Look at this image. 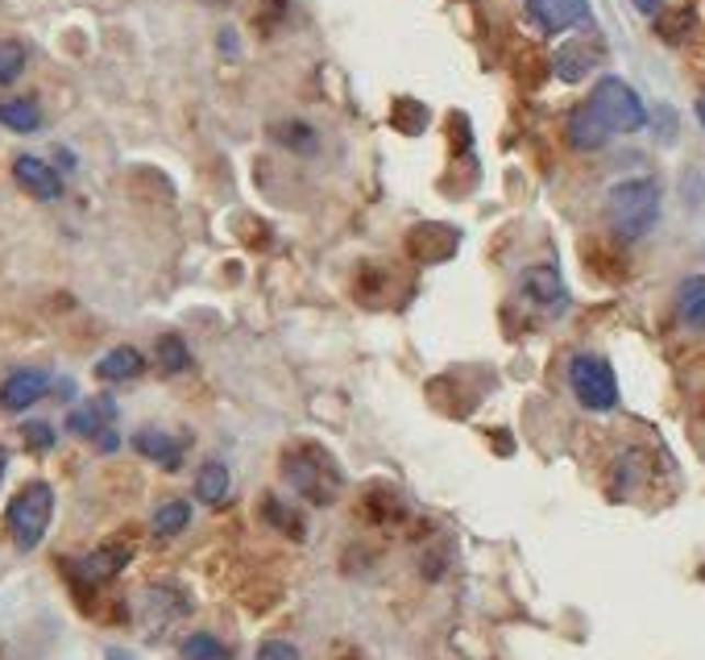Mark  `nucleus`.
<instances>
[{"label":"nucleus","mask_w":705,"mask_h":660,"mask_svg":"<svg viewBox=\"0 0 705 660\" xmlns=\"http://www.w3.org/2000/svg\"><path fill=\"white\" fill-rule=\"evenodd\" d=\"M606 221L618 242H644L660 221V183L656 179H623L606 191Z\"/></svg>","instance_id":"1"},{"label":"nucleus","mask_w":705,"mask_h":660,"mask_svg":"<svg viewBox=\"0 0 705 660\" xmlns=\"http://www.w3.org/2000/svg\"><path fill=\"white\" fill-rule=\"evenodd\" d=\"M282 478L312 507H333L336 499H340V486H345V478H340L333 457L324 454L320 445H307V440H299V445H291L282 454Z\"/></svg>","instance_id":"2"},{"label":"nucleus","mask_w":705,"mask_h":660,"mask_svg":"<svg viewBox=\"0 0 705 660\" xmlns=\"http://www.w3.org/2000/svg\"><path fill=\"white\" fill-rule=\"evenodd\" d=\"M51 519H55V486L51 482H25L13 499H9V507H4V524L13 532V545L21 552H30L46 540V532H51Z\"/></svg>","instance_id":"3"},{"label":"nucleus","mask_w":705,"mask_h":660,"mask_svg":"<svg viewBox=\"0 0 705 660\" xmlns=\"http://www.w3.org/2000/svg\"><path fill=\"white\" fill-rule=\"evenodd\" d=\"M590 109L611 125V133H639L648 125V109H644L639 92L618 76L597 79L594 92H590Z\"/></svg>","instance_id":"4"},{"label":"nucleus","mask_w":705,"mask_h":660,"mask_svg":"<svg viewBox=\"0 0 705 660\" xmlns=\"http://www.w3.org/2000/svg\"><path fill=\"white\" fill-rule=\"evenodd\" d=\"M569 387L585 412H614L618 407V378L611 361L597 354H573L569 358Z\"/></svg>","instance_id":"5"},{"label":"nucleus","mask_w":705,"mask_h":660,"mask_svg":"<svg viewBox=\"0 0 705 660\" xmlns=\"http://www.w3.org/2000/svg\"><path fill=\"white\" fill-rule=\"evenodd\" d=\"M527 18L536 21L544 34H564L577 25H590V0H527Z\"/></svg>","instance_id":"6"},{"label":"nucleus","mask_w":705,"mask_h":660,"mask_svg":"<svg viewBox=\"0 0 705 660\" xmlns=\"http://www.w3.org/2000/svg\"><path fill=\"white\" fill-rule=\"evenodd\" d=\"M46 391H51V374H46V370H34V366H21V370H13V374L0 382V407H4V412H25V407H34Z\"/></svg>","instance_id":"7"},{"label":"nucleus","mask_w":705,"mask_h":660,"mask_svg":"<svg viewBox=\"0 0 705 660\" xmlns=\"http://www.w3.org/2000/svg\"><path fill=\"white\" fill-rule=\"evenodd\" d=\"M13 179H18L21 191H30L42 204H51V200L63 195V175H58L51 163L34 158V154H21L18 163H13Z\"/></svg>","instance_id":"8"},{"label":"nucleus","mask_w":705,"mask_h":660,"mask_svg":"<svg viewBox=\"0 0 705 660\" xmlns=\"http://www.w3.org/2000/svg\"><path fill=\"white\" fill-rule=\"evenodd\" d=\"M564 137H569V146H573V150L594 154L611 142L614 133H611V125L590 109V100H585V104H577L573 113H569V121H564Z\"/></svg>","instance_id":"9"},{"label":"nucleus","mask_w":705,"mask_h":660,"mask_svg":"<svg viewBox=\"0 0 705 660\" xmlns=\"http://www.w3.org/2000/svg\"><path fill=\"white\" fill-rule=\"evenodd\" d=\"M112 420H116V403H112V399H88V403L71 407V415H67V433L83 436V440H96L100 433H109Z\"/></svg>","instance_id":"10"},{"label":"nucleus","mask_w":705,"mask_h":660,"mask_svg":"<svg viewBox=\"0 0 705 660\" xmlns=\"http://www.w3.org/2000/svg\"><path fill=\"white\" fill-rule=\"evenodd\" d=\"M133 449L142 457H149L154 466H163V470H179L187 440H179V436L170 433H158V428H142V433L133 436Z\"/></svg>","instance_id":"11"},{"label":"nucleus","mask_w":705,"mask_h":660,"mask_svg":"<svg viewBox=\"0 0 705 660\" xmlns=\"http://www.w3.org/2000/svg\"><path fill=\"white\" fill-rule=\"evenodd\" d=\"M125 566H130V548L109 545V548L88 552L83 561H75V578H83L88 585H100V582H109V578H116Z\"/></svg>","instance_id":"12"},{"label":"nucleus","mask_w":705,"mask_h":660,"mask_svg":"<svg viewBox=\"0 0 705 660\" xmlns=\"http://www.w3.org/2000/svg\"><path fill=\"white\" fill-rule=\"evenodd\" d=\"M142 370H146V358L133 345H116V349H109L104 358L96 361V374L104 378V382H133Z\"/></svg>","instance_id":"13"},{"label":"nucleus","mask_w":705,"mask_h":660,"mask_svg":"<svg viewBox=\"0 0 705 660\" xmlns=\"http://www.w3.org/2000/svg\"><path fill=\"white\" fill-rule=\"evenodd\" d=\"M523 295L536 303H564V283H560L557 266H531V270H523Z\"/></svg>","instance_id":"14"},{"label":"nucleus","mask_w":705,"mask_h":660,"mask_svg":"<svg viewBox=\"0 0 705 660\" xmlns=\"http://www.w3.org/2000/svg\"><path fill=\"white\" fill-rule=\"evenodd\" d=\"M597 55L585 46V42H569V46H560L557 55H552V67H557V76L564 83H577V79H585L594 71Z\"/></svg>","instance_id":"15"},{"label":"nucleus","mask_w":705,"mask_h":660,"mask_svg":"<svg viewBox=\"0 0 705 660\" xmlns=\"http://www.w3.org/2000/svg\"><path fill=\"white\" fill-rule=\"evenodd\" d=\"M228 491H233L228 466H224V461H204V466H200V473H195V499H200V503H208V507H216V503H224V499H228Z\"/></svg>","instance_id":"16"},{"label":"nucleus","mask_w":705,"mask_h":660,"mask_svg":"<svg viewBox=\"0 0 705 660\" xmlns=\"http://www.w3.org/2000/svg\"><path fill=\"white\" fill-rule=\"evenodd\" d=\"M676 312L689 328H705V275H689L676 291Z\"/></svg>","instance_id":"17"},{"label":"nucleus","mask_w":705,"mask_h":660,"mask_svg":"<svg viewBox=\"0 0 705 660\" xmlns=\"http://www.w3.org/2000/svg\"><path fill=\"white\" fill-rule=\"evenodd\" d=\"M187 524H191V503L187 499H167L163 507L154 511V536H163V540H170V536H179V532H187Z\"/></svg>","instance_id":"18"},{"label":"nucleus","mask_w":705,"mask_h":660,"mask_svg":"<svg viewBox=\"0 0 705 660\" xmlns=\"http://www.w3.org/2000/svg\"><path fill=\"white\" fill-rule=\"evenodd\" d=\"M275 137L279 146H287L291 154H316L320 150V133L307 125V121H282L275 125Z\"/></svg>","instance_id":"19"},{"label":"nucleus","mask_w":705,"mask_h":660,"mask_svg":"<svg viewBox=\"0 0 705 660\" xmlns=\"http://www.w3.org/2000/svg\"><path fill=\"white\" fill-rule=\"evenodd\" d=\"M0 125L13 133H34L42 125V113H37L34 100H4L0 104Z\"/></svg>","instance_id":"20"},{"label":"nucleus","mask_w":705,"mask_h":660,"mask_svg":"<svg viewBox=\"0 0 705 660\" xmlns=\"http://www.w3.org/2000/svg\"><path fill=\"white\" fill-rule=\"evenodd\" d=\"M183 660H228V648L212 631H195L183 640Z\"/></svg>","instance_id":"21"},{"label":"nucleus","mask_w":705,"mask_h":660,"mask_svg":"<svg viewBox=\"0 0 705 660\" xmlns=\"http://www.w3.org/2000/svg\"><path fill=\"white\" fill-rule=\"evenodd\" d=\"M154 358H158V366H163L167 374H183L187 366H191V354H187V345L179 337H163V340H158Z\"/></svg>","instance_id":"22"},{"label":"nucleus","mask_w":705,"mask_h":660,"mask_svg":"<svg viewBox=\"0 0 705 660\" xmlns=\"http://www.w3.org/2000/svg\"><path fill=\"white\" fill-rule=\"evenodd\" d=\"M25 71V46L21 42H0V83H13Z\"/></svg>","instance_id":"23"},{"label":"nucleus","mask_w":705,"mask_h":660,"mask_svg":"<svg viewBox=\"0 0 705 660\" xmlns=\"http://www.w3.org/2000/svg\"><path fill=\"white\" fill-rule=\"evenodd\" d=\"M21 436H25V445H30L34 454H51V449H55V428H51V424H42V420L25 424Z\"/></svg>","instance_id":"24"},{"label":"nucleus","mask_w":705,"mask_h":660,"mask_svg":"<svg viewBox=\"0 0 705 660\" xmlns=\"http://www.w3.org/2000/svg\"><path fill=\"white\" fill-rule=\"evenodd\" d=\"M266 519H275L282 532L291 528V536H295V540H303V519H299L295 511H279V499H266Z\"/></svg>","instance_id":"25"},{"label":"nucleus","mask_w":705,"mask_h":660,"mask_svg":"<svg viewBox=\"0 0 705 660\" xmlns=\"http://www.w3.org/2000/svg\"><path fill=\"white\" fill-rule=\"evenodd\" d=\"M689 25H693V13H672V18L660 21V38L681 42L689 34Z\"/></svg>","instance_id":"26"},{"label":"nucleus","mask_w":705,"mask_h":660,"mask_svg":"<svg viewBox=\"0 0 705 660\" xmlns=\"http://www.w3.org/2000/svg\"><path fill=\"white\" fill-rule=\"evenodd\" d=\"M258 660H299V648L291 640H266L258 648Z\"/></svg>","instance_id":"27"},{"label":"nucleus","mask_w":705,"mask_h":660,"mask_svg":"<svg viewBox=\"0 0 705 660\" xmlns=\"http://www.w3.org/2000/svg\"><path fill=\"white\" fill-rule=\"evenodd\" d=\"M635 9H639L644 18H660V9H664V0H635Z\"/></svg>","instance_id":"28"},{"label":"nucleus","mask_w":705,"mask_h":660,"mask_svg":"<svg viewBox=\"0 0 705 660\" xmlns=\"http://www.w3.org/2000/svg\"><path fill=\"white\" fill-rule=\"evenodd\" d=\"M4 470H9V454H4V445H0V478H4Z\"/></svg>","instance_id":"29"},{"label":"nucleus","mask_w":705,"mask_h":660,"mask_svg":"<svg viewBox=\"0 0 705 660\" xmlns=\"http://www.w3.org/2000/svg\"><path fill=\"white\" fill-rule=\"evenodd\" d=\"M697 121H702V125H705V96H702V100H697Z\"/></svg>","instance_id":"30"}]
</instances>
